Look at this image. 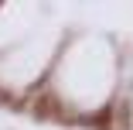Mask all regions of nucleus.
<instances>
[{
  "label": "nucleus",
  "instance_id": "nucleus-1",
  "mask_svg": "<svg viewBox=\"0 0 133 130\" xmlns=\"http://www.w3.org/2000/svg\"><path fill=\"white\" fill-rule=\"evenodd\" d=\"M34 116H58L55 99H38V103H34Z\"/></svg>",
  "mask_w": 133,
  "mask_h": 130
}]
</instances>
